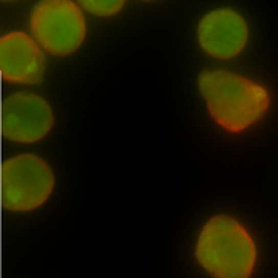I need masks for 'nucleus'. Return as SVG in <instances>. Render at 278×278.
Listing matches in <instances>:
<instances>
[{"label": "nucleus", "instance_id": "f257e3e1", "mask_svg": "<svg viewBox=\"0 0 278 278\" xmlns=\"http://www.w3.org/2000/svg\"><path fill=\"white\" fill-rule=\"evenodd\" d=\"M199 89L212 118L234 134L259 121L270 107L264 86L226 70L202 72Z\"/></svg>", "mask_w": 278, "mask_h": 278}, {"label": "nucleus", "instance_id": "f03ea898", "mask_svg": "<svg viewBox=\"0 0 278 278\" xmlns=\"http://www.w3.org/2000/svg\"><path fill=\"white\" fill-rule=\"evenodd\" d=\"M256 256L253 237L237 219L226 215L210 218L196 245L197 262L216 278L251 276Z\"/></svg>", "mask_w": 278, "mask_h": 278}, {"label": "nucleus", "instance_id": "1a4fd4ad", "mask_svg": "<svg viewBox=\"0 0 278 278\" xmlns=\"http://www.w3.org/2000/svg\"><path fill=\"white\" fill-rule=\"evenodd\" d=\"M4 2H13V0H4Z\"/></svg>", "mask_w": 278, "mask_h": 278}, {"label": "nucleus", "instance_id": "39448f33", "mask_svg": "<svg viewBox=\"0 0 278 278\" xmlns=\"http://www.w3.org/2000/svg\"><path fill=\"white\" fill-rule=\"evenodd\" d=\"M2 135L18 143H34L45 137L54 126L48 102L34 92H16L2 104Z\"/></svg>", "mask_w": 278, "mask_h": 278}, {"label": "nucleus", "instance_id": "7ed1b4c3", "mask_svg": "<svg viewBox=\"0 0 278 278\" xmlns=\"http://www.w3.org/2000/svg\"><path fill=\"white\" fill-rule=\"evenodd\" d=\"M54 189L51 167L35 154L7 159L0 172L2 207L10 212H31L45 203Z\"/></svg>", "mask_w": 278, "mask_h": 278}, {"label": "nucleus", "instance_id": "0eeeda50", "mask_svg": "<svg viewBox=\"0 0 278 278\" xmlns=\"http://www.w3.org/2000/svg\"><path fill=\"white\" fill-rule=\"evenodd\" d=\"M197 37L205 53L216 59H230L245 48L248 27L234 10H215L202 18Z\"/></svg>", "mask_w": 278, "mask_h": 278}, {"label": "nucleus", "instance_id": "423d86ee", "mask_svg": "<svg viewBox=\"0 0 278 278\" xmlns=\"http://www.w3.org/2000/svg\"><path fill=\"white\" fill-rule=\"evenodd\" d=\"M47 68V57L38 43L24 32L0 37V73L7 81L38 84Z\"/></svg>", "mask_w": 278, "mask_h": 278}, {"label": "nucleus", "instance_id": "6e6552de", "mask_svg": "<svg viewBox=\"0 0 278 278\" xmlns=\"http://www.w3.org/2000/svg\"><path fill=\"white\" fill-rule=\"evenodd\" d=\"M126 0H78L83 10L89 11L96 16H113L120 13Z\"/></svg>", "mask_w": 278, "mask_h": 278}, {"label": "nucleus", "instance_id": "20e7f679", "mask_svg": "<svg viewBox=\"0 0 278 278\" xmlns=\"http://www.w3.org/2000/svg\"><path fill=\"white\" fill-rule=\"evenodd\" d=\"M31 31L38 45L54 54L77 51L86 37V21L73 0H41L31 14Z\"/></svg>", "mask_w": 278, "mask_h": 278}]
</instances>
